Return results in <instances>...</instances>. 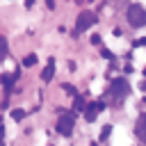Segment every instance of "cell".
<instances>
[{"label": "cell", "instance_id": "9a60e30c", "mask_svg": "<svg viewBox=\"0 0 146 146\" xmlns=\"http://www.w3.org/2000/svg\"><path fill=\"white\" fill-rule=\"evenodd\" d=\"M100 41H103V39H100L98 34H94V36H91V43H94V46H100Z\"/></svg>", "mask_w": 146, "mask_h": 146}, {"label": "cell", "instance_id": "7c38bea8", "mask_svg": "<svg viewBox=\"0 0 146 146\" xmlns=\"http://www.w3.org/2000/svg\"><path fill=\"white\" fill-rule=\"evenodd\" d=\"M5 57H7V39L0 36V59H5Z\"/></svg>", "mask_w": 146, "mask_h": 146}, {"label": "cell", "instance_id": "6da1fadb", "mask_svg": "<svg viewBox=\"0 0 146 146\" xmlns=\"http://www.w3.org/2000/svg\"><path fill=\"white\" fill-rule=\"evenodd\" d=\"M125 18H128V23L132 27H144L146 25V9L139 2H132L128 7V11H125Z\"/></svg>", "mask_w": 146, "mask_h": 146}, {"label": "cell", "instance_id": "e0dca14e", "mask_svg": "<svg viewBox=\"0 0 146 146\" xmlns=\"http://www.w3.org/2000/svg\"><path fill=\"white\" fill-rule=\"evenodd\" d=\"M2 141H5V125L0 123V144H2Z\"/></svg>", "mask_w": 146, "mask_h": 146}, {"label": "cell", "instance_id": "7a4b0ae2", "mask_svg": "<svg viewBox=\"0 0 146 146\" xmlns=\"http://www.w3.org/2000/svg\"><path fill=\"white\" fill-rule=\"evenodd\" d=\"M73 128H75V112L73 110L62 112L59 119H57V132L64 135V137H71L73 135Z\"/></svg>", "mask_w": 146, "mask_h": 146}, {"label": "cell", "instance_id": "5b68a950", "mask_svg": "<svg viewBox=\"0 0 146 146\" xmlns=\"http://www.w3.org/2000/svg\"><path fill=\"white\" fill-rule=\"evenodd\" d=\"M103 110H105V103H103V100H96V103H87V107H84V119L91 123V121H96L98 112H103Z\"/></svg>", "mask_w": 146, "mask_h": 146}, {"label": "cell", "instance_id": "277c9868", "mask_svg": "<svg viewBox=\"0 0 146 146\" xmlns=\"http://www.w3.org/2000/svg\"><path fill=\"white\" fill-rule=\"evenodd\" d=\"M128 91H130V87H128V80H125V78H116V80L110 84V94H112L116 100H123V98L128 96Z\"/></svg>", "mask_w": 146, "mask_h": 146}, {"label": "cell", "instance_id": "52a82bcc", "mask_svg": "<svg viewBox=\"0 0 146 146\" xmlns=\"http://www.w3.org/2000/svg\"><path fill=\"white\" fill-rule=\"evenodd\" d=\"M52 78H55V59H48L46 68L41 71V80H43V82H50Z\"/></svg>", "mask_w": 146, "mask_h": 146}, {"label": "cell", "instance_id": "3957f363", "mask_svg": "<svg viewBox=\"0 0 146 146\" xmlns=\"http://www.w3.org/2000/svg\"><path fill=\"white\" fill-rule=\"evenodd\" d=\"M96 21H98V16H96L94 11H89V9H82V11L78 14L75 30H78V32H87L89 27H94V25H96Z\"/></svg>", "mask_w": 146, "mask_h": 146}, {"label": "cell", "instance_id": "ac0fdd59", "mask_svg": "<svg viewBox=\"0 0 146 146\" xmlns=\"http://www.w3.org/2000/svg\"><path fill=\"white\" fill-rule=\"evenodd\" d=\"M46 5H48V9H55V0H46Z\"/></svg>", "mask_w": 146, "mask_h": 146}, {"label": "cell", "instance_id": "8fae6325", "mask_svg": "<svg viewBox=\"0 0 146 146\" xmlns=\"http://www.w3.org/2000/svg\"><path fill=\"white\" fill-rule=\"evenodd\" d=\"M112 135V125H103V132H100V141H107Z\"/></svg>", "mask_w": 146, "mask_h": 146}, {"label": "cell", "instance_id": "8992f818", "mask_svg": "<svg viewBox=\"0 0 146 146\" xmlns=\"http://www.w3.org/2000/svg\"><path fill=\"white\" fill-rule=\"evenodd\" d=\"M135 137L146 144V112H144V114L137 119V123H135Z\"/></svg>", "mask_w": 146, "mask_h": 146}, {"label": "cell", "instance_id": "44dd1931", "mask_svg": "<svg viewBox=\"0 0 146 146\" xmlns=\"http://www.w3.org/2000/svg\"><path fill=\"white\" fill-rule=\"evenodd\" d=\"M75 2H78V5H82V0H75Z\"/></svg>", "mask_w": 146, "mask_h": 146}, {"label": "cell", "instance_id": "7402d4cb", "mask_svg": "<svg viewBox=\"0 0 146 146\" xmlns=\"http://www.w3.org/2000/svg\"><path fill=\"white\" fill-rule=\"evenodd\" d=\"M87 2H91V0H87Z\"/></svg>", "mask_w": 146, "mask_h": 146}, {"label": "cell", "instance_id": "ffe728a7", "mask_svg": "<svg viewBox=\"0 0 146 146\" xmlns=\"http://www.w3.org/2000/svg\"><path fill=\"white\" fill-rule=\"evenodd\" d=\"M34 5V0H25V7H32Z\"/></svg>", "mask_w": 146, "mask_h": 146}, {"label": "cell", "instance_id": "2e32d148", "mask_svg": "<svg viewBox=\"0 0 146 146\" xmlns=\"http://www.w3.org/2000/svg\"><path fill=\"white\" fill-rule=\"evenodd\" d=\"M103 57H107V59H114V55H112L110 50H105V48H103Z\"/></svg>", "mask_w": 146, "mask_h": 146}, {"label": "cell", "instance_id": "9c48e42d", "mask_svg": "<svg viewBox=\"0 0 146 146\" xmlns=\"http://www.w3.org/2000/svg\"><path fill=\"white\" fill-rule=\"evenodd\" d=\"M84 107H87V98L75 94L73 96V112H84Z\"/></svg>", "mask_w": 146, "mask_h": 146}, {"label": "cell", "instance_id": "ba28073f", "mask_svg": "<svg viewBox=\"0 0 146 146\" xmlns=\"http://www.w3.org/2000/svg\"><path fill=\"white\" fill-rule=\"evenodd\" d=\"M16 78H18V73H11V75H9V73H5V75H2V80H0V82L5 84V94H7V96H9V91H11L14 82H16Z\"/></svg>", "mask_w": 146, "mask_h": 146}, {"label": "cell", "instance_id": "5bb4252c", "mask_svg": "<svg viewBox=\"0 0 146 146\" xmlns=\"http://www.w3.org/2000/svg\"><path fill=\"white\" fill-rule=\"evenodd\" d=\"M64 91H66V94H71V96H75V94H78L73 84H64Z\"/></svg>", "mask_w": 146, "mask_h": 146}, {"label": "cell", "instance_id": "30bf717a", "mask_svg": "<svg viewBox=\"0 0 146 146\" xmlns=\"http://www.w3.org/2000/svg\"><path fill=\"white\" fill-rule=\"evenodd\" d=\"M34 64H36V55L34 52H30V55L23 57V66H34Z\"/></svg>", "mask_w": 146, "mask_h": 146}, {"label": "cell", "instance_id": "d6986e66", "mask_svg": "<svg viewBox=\"0 0 146 146\" xmlns=\"http://www.w3.org/2000/svg\"><path fill=\"white\" fill-rule=\"evenodd\" d=\"M135 46H146V39H137V41H135Z\"/></svg>", "mask_w": 146, "mask_h": 146}, {"label": "cell", "instance_id": "4fadbf2b", "mask_svg": "<svg viewBox=\"0 0 146 146\" xmlns=\"http://www.w3.org/2000/svg\"><path fill=\"white\" fill-rule=\"evenodd\" d=\"M11 119H14V121H23V119H25V110H14V112H11Z\"/></svg>", "mask_w": 146, "mask_h": 146}]
</instances>
